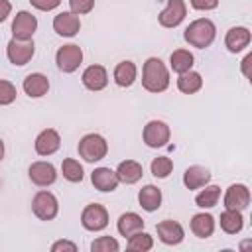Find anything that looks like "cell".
<instances>
[{"instance_id": "obj_14", "label": "cell", "mask_w": 252, "mask_h": 252, "mask_svg": "<svg viewBox=\"0 0 252 252\" xmlns=\"http://www.w3.org/2000/svg\"><path fill=\"white\" fill-rule=\"evenodd\" d=\"M33 146H35V152H37L39 156H51V154H55V152L59 150V146H61V136H59L57 130L45 128V130H41V132L37 134Z\"/></svg>"}, {"instance_id": "obj_11", "label": "cell", "mask_w": 252, "mask_h": 252, "mask_svg": "<svg viewBox=\"0 0 252 252\" xmlns=\"http://www.w3.org/2000/svg\"><path fill=\"white\" fill-rule=\"evenodd\" d=\"M185 14H187V6L183 0H167V6L159 12L158 22L163 28H177L185 20Z\"/></svg>"}, {"instance_id": "obj_10", "label": "cell", "mask_w": 252, "mask_h": 252, "mask_svg": "<svg viewBox=\"0 0 252 252\" xmlns=\"http://www.w3.org/2000/svg\"><path fill=\"white\" fill-rule=\"evenodd\" d=\"M28 175L32 183H35L37 187H49L57 179V169L49 161H33L28 169Z\"/></svg>"}, {"instance_id": "obj_38", "label": "cell", "mask_w": 252, "mask_h": 252, "mask_svg": "<svg viewBox=\"0 0 252 252\" xmlns=\"http://www.w3.org/2000/svg\"><path fill=\"white\" fill-rule=\"evenodd\" d=\"M195 10H213L219 6V0H189Z\"/></svg>"}, {"instance_id": "obj_27", "label": "cell", "mask_w": 252, "mask_h": 252, "mask_svg": "<svg viewBox=\"0 0 252 252\" xmlns=\"http://www.w3.org/2000/svg\"><path fill=\"white\" fill-rule=\"evenodd\" d=\"M203 87V77L197 73V71H185V73H181L179 75V79H177V89L181 91V93H185V94H193V93H197L199 89Z\"/></svg>"}, {"instance_id": "obj_13", "label": "cell", "mask_w": 252, "mask_h": 252, "mask_svg": "<svg viewBox=\"0 0 252 252\" xmlns=\"http://www.w3.org/2000/svg\"><path fill=\"white\" fill-rule=\"evenodd\" d=\"M156 230H158V238H159L163 244H167V246H175V244L183 242V238H185L183 226H181L177 220H171V219L158 222V224H156Z\"/></svg>"}, {"instance_id": "obj_31", "label": "cell", "mask_w": 252, "mask_h": 252, "mask_svg": "<svg viewBox=\"0 0 252 252\" xmlns=\"http://www.w3.org/2000/svg\"><path fill=\"white\" fill-rule=\"evenodd\" d=\"M61 173H63V177H65L67 181H71V183H81V181H83V165H81L77 159H73V158L63 159V163H61Z\"/></svg>"}, {"instance_id": "obj_37", "label": "cell", "mask_w": 252, "mask_h": 252, "mask_svg": "<svg viewBox=\"0 0 252 252\" xmlns=\"http://www.w3.org/2000/svg\"><path fill=\"white\" fill-rule=\"evenodd\" d=\"M61 250H67V252H75L77 250V244L71 242V240H57L51 244V252H61Z\"/></svg>"}, {"instance_id": "obj_4", "label": "cell", "mask_w": 252, "mask_h": 252, "mask_svg": "<svg viewBox=\"0 0 252 252\" xmlns=\"http://www.w3.org/2000/svg\"><path fill=\"white\" fill-rule=\"evenodd\" d=\"M32 211L39 220H53L59 213V201L51 191H37L32 199Z\"/></svg>"}, {"instance_id": "obj_21", "label": "cell", "mask_w": 252, "mask_h": 252, "mask_svg": "<svg viewBox=\"0 0 252 252\" xmlns=\"http://www.w3.org/2000/svg\"><path fill=\"white\" fill-rule=\"evenodd\" d=\"M116 175H118V181H120V183L132 185V183H136V181L142 179L144 169H142V163H138V161H134V159H124V161L118 163Z\"/></svg>"}, {"instance_id": "obj_23", "label": "cell", "mask_w": 252, "mask_h": 252, "mask_svg": "<svg viewBox=\"0 0 252 252\" xmlns=\"http://www.w3.org/2000/svg\"><path fill=\"white\" fill-rule=\"evenodd\" d=\"M191 232L199 238H209L215 232V217L209 213H197L191 219Z\"/></svg>"}, {"instance_id": "obj_28", "label": "cell", "mask_w": 252, "mask_h": 252, "mask_svg": "<svg viewBox=\"0 0 252 252\" xmlns=\"http://www.w3.org/2000/svg\"><path fill=\"white\" fill-rule=\"evenodd\" d=\"M193 61H195V57H193V53L187 51V49H175V51L169 55V65H171V69H173L177 75L189 71V69L193 67Z\"/></svg>"}, {"instance_id": "obj_36", "label": "cell", "mask_w": 252, "mask_h": 252, "mask_svg": "<svg viewBox=\"0 0 252 252\" xmlns=\"http://www.w3.org/2000/svg\"><path fill=\"white\" fill-rule=\"evenodd\" d=\"M30 2H32L33 8H37V10H41V12L55 10V8L61 4V0H30Z\"/></svg>"}, {"instance_id": "obj_25", "label": "cell", "mask_w": 252, "mask_h": 252, "mask_svg": "<svg viewBox=\"0 0 252 252\" xmlns=\"http://www.w3.org/2000/svg\"><path fill=\"white\" fill-rule=\"evenodd\" d=\"M114 83L118 87H130L134 81H136V75H138V69L132 61H120L116 67H114Z\"/></svg>"}, {"instance_id": "obj_16", "label": "cell", "mask_w": 252, "mask_h": 252, "mask_svg": "<svg viewBox=\"0 0 252 252\" xmlns=\"http://www.w3.org/2000/svg\"><path fill=\"white\" fill-rule=\"evenodd\" d=\"M81 81L89 91H102L108 85V73L102 65H89L83 71Z\"/></svg>"}, {"instance_id": "obj_12", "label": "cell", "mask_w": 252, "mask_h": 252, "mask_svg": "<svg viewBox=\"0 0 252 252\" xmlns=\"http://www.w3.org/2000/svg\"><path fill=\"white\" fill-rule=\"evenodd\" d=\"M250 205V189L244 183H232L224 193V209L244 211Z\"/></svg>"}, {"instance_id": "obj_41", "label": "cell", "mask_w": 252, "mask_h": 252, "mask_svg": "<svg viewBox=\"0 0 252 252\" xmlns=\"http://www.w3.org/2000/svg\"><path fill=\"white\" fill-rule=\"evenodd\" d=\"M4 159V142H2V138H0V161Z\"/></svg>"}, {"instance_id": "obj_17", "label": "cell", "mask_w": 252, "mask_h": 252, "mask_svg": "<svg viewBox=\"0 0 252 252\" xmlns=\"http://www.w3.org/2000/svg\"><path fill=\"white\" fill-rule=\"evenodd\" d=\"M91 181L94 185V189L102 191V193H110L118 187V175L116 171H112L110 167H96L93 173H91Z\"/></svg>"}, {"instance_id": "obj_19", "label": "cell", "mask_w": 252, "mask_h": 252, "mask_svg": "<svg viewBox=\"0 0 252 252\" xmlns=\"http://www.w3.org/2000/svg\"><path fill=\"white\" fill-rule=\"evenodd\" d=\"M22 87H24V93H26L28 96L39 98V96L47 94V91H49V79H47L43 73H30V75L24 79Z\"/></svg>"}, {"instance_id": "obj_3", "label": "cell", "mask_w": 252, "mask_h": 252, "mask_svg": "<svg viewBox=\"0 0 252 252\" xmlns=\"http://www.w3.org/2000/svg\"><path fill=\"white\" fill-rule=\"evenodd\" d=\"M77 152L79 156L89 161V163H94V161H100L102 158H106L108 154V144L106 140L100 136V134H85L81 140H79V146H77Z\"/></svg>"}, {"instance_id": "obj_2", "label": "cell", "mask_w": 252, "mask_h": 252, "mask_svg": "<svg viewBox=\"0 0 252 252\" xmlns=\"http://www.w3.org/2000/svg\"><path fill=\"white\" fill-rule=\"evenodd\" d=\"M215 35H217V28L215 24L209 20V18H199V20H193L187 28H185V41L197 49H205L209 47L213 41H215Z\"/></svg>"}, {"instance_id": "obj_24", "label": "cell", "mask_w": 252, "mask_h": 252, "mask_svg": "<svg viewBox=\"0 0 252 252\" xmlns=\"http://www.w3.org/2000/svg\"><path fill=\"white\" fill-rule=\"evenodd\" d=\"M116 228H118V232L122 234V236H132L134 232H138V230H144V219L138 215V213H124V215H120V219H118V224H116Z\"/></svg>"}, {"instance_id": "obj_5", "label": "cell", "mask_w": 252, "mask_h": 252, "mask_svg": "<svg viewBox=\"0 0 252 252\" xmlns=\"http://www.w3.org/2000/svg\"><path fill=\"white\" fill-rule=\"evenodd\" d=\"M169 136H171V130L163 120H150L142 132L144 144L148 148H163L169 142Z\"/></svg>"}, {"instance_id": "obj_39", "label": "cell", "mask_w": 252, "mask_h": 252, "mask_svg": "<svg viewBox=\"0 0 252 252\" xmlns=\"http://www.w3.org/2000/svg\"><path fill=\"white\" fill-rule=\"evenodd\" d=\"M12 12V4L8 0H0V22H4Z\"/></svg>"}, {"instance_id": "obj_1", "label": "cell", "mask_w": 252, "mask_h": 252, "mask_svg": "<svg viewBox=\"0 0 252 252\" xmlns=\"http://www.w3.org/2000/svg\"><path fill=\"white\" fill-rule=\"evenodd\" d=\"M142 85L148 93H163L169 87V71L159 57H150L144 63Z\"/></svg>"}, {"instance_id": "obj_32", "label": "cell", "mask_w": 252, "mask_h": 252, "mask_svg": "<svg viewBox=\"0 0 252 252\" xmlns=\"http://www.w3.org/2000/svg\"><path fill=\"white\" fill-rule=\"evenodd\" d=\"M150 169H152V175H154V177L165 179V177L171 173V169H173V161H171L167 156H159V158H154V159H152Z\"/></svg>"}, {"instance_id": "obj_30", "label": "cell", "mask_w": 252, "mask_h": 252, "mask_svg": "<svg viewBox=\"0 0 252 252\" xmlns=\"http://www.w3.org/2000/svg\"><path fill=\"white\" fill-rule=\"evenodd\" d=\"M128 250H132V252H148V250H152L154 248V238L148 234V232H144V230H138V232H134L132 236H128Z\"/></svg>"}, {"instance_id": "obj_29", "label": "cell", "mask_w": 252, "mask_h": 252, "mask_svg": "<svg viewBox=\"0 0 252 252\" xmlns=\"http://www.w3.org/2000/svg\"><path fill=\"white\" fill-rule=\"evenodd\" d=\"M219 197H220V187L219 185H205V189H201L197 193L195 203L201 209H211L219 203Z\"/></svg>"}, {"instance_id": "obj_35", "label": "cell", "mask_w": 252, "mask_h": 252, "mask_svg": "<svg viewBox=\"0 0 252 252\" xmlns=\"http://www.w3.org/2000/svg\"><path fill=\"white\" fill-rule=\"evenodd\" d=\"M69 6H71L73 14L83 16V14H89L94 8V0H69Z\"/></svg>"}, {"instance_id": "obj_6", "label": "cell", "mask_w": 252, "mask_h": 252, "mask_svg": "<svg viewBox=\"0 0 252 252\" xmlns=\"http://www.w3.org/2000/svg\"><path fill=\"white\" fill-rule=\"evenodd\" d=\"M81 224L91 232H98L108 224V211L98 203H91L81 213Z\"/></svg>"}, {"instance_id": "obj_40", "label": "cell", "mask_w": 252, "mask_h": 252, "mask_svg": "<svg viewBox=\"0 0 252 252\" xmlns=\"http://www.w3.org/2000/svg\"><path fill=\"white\" fill-rule=\"evenodd\" d=\"M250 61H252V55L248 53V55L244 57V61H242V73H244L246 77H250V71H248V65H250Z\"/></svg>"}, {"instance_id": "obj_18", "label": "cell", "mask_w": 252, "mask_h": 252, "mask_svg": "<svg viewBox=\"0 0 252 252\" xmlns=\"http://www.w3.org/2000/svg\"><path fill=\"white\" fill-rule=\"evenodd\" d=\"M248 43H250V30L248 28L236 26V28H230L224 35V45L230 53L242 51L244 47H248Z\"/></svg>"}, {"instance_id": "obj_22", "label": "cell", "mask_w": 252, "mask_h": 252, "mask_svg": "<svg viewBox=\"0 0 252 252\" xmlns=\"http://www.w3.org/2000/svg\"><path fill=\"white\" fill-rule=\"evenodd\" d=\"M138 203L148 213L158 211L159 205H161V189L156 187V185H144L138 193Z\"/></svg>"}, {"instance_id": "obj_9", "label": "cell", "mask_w": 252, "mask_h": 252, "mask_svg": "<svg viewBox=\"0 0 252 252\" xmlns=\"http://www.w3.org/2000/svg\"><path fill=\"white\" fill-rule=\"evenodd\" d=\"M37 30V18L32 12H18L12 20V35L14 39H32Z\"/></svg>"}, {"instance_id": "obj_15", "label": "cell", "mask_w": 252, "mask_h": 252, "mask_svg": "<svg viewBox=\"0 0 252 252\" xmlns=\"http://www.w3.org/2000/svg\"><path fill=\"white\" fill-rule=\"evenodd\" d=\"M53 30L63 37H73L81 30V20L73 12H61L53 18Z\"/></svg>"}, {"instance_id": "obj_34", "label": "cell", "mask_w": 252, "mask_h": 252, "mask_svg": "<svg viewBox=\"0 0 252 252\" xmlns=\"http://www.w3.org/2000/svg\"><path fill=\"white\" fill-rule=\"evenodd\" d=\"M16 87L6 81V79H0V106H6V104H12L16 100Z\"/></svg>"}, {"instance_id": "obj_20", "label": "cell", "mask_w": 252, "mask_h": 252, "mask_svg": "<svg viewBox=\"0 0 252 252\" xmlns=\"http://www.w3.org/2000/svg\"><path fill=\"white\" fill-rule=\"evenodd\" d=\"M211 181V171L203 165H189L183 173V185L193 191V189H201Z\"/></svg>"}, {"instance_id": "obj_26", "label": "cell", "mask_w": 252, "mask_h": 252, "mask_svg": "<svg viewBox=\"0 0 252 252\" xmlns=\"http://www.w3.org/2000/svg\"><path fill=\"white\" fill-rule=\"evenodd\" d=\"M244 226V219H242V211H232V209H224V213L220 215V228L226 234H238Z\"/></svg>"}, {"instance_id": "obj_33", "label": "cell", "mask_w": 252, "mask_h": 252, "mask_svg": "<svg viewBox=\"0 0 252 252\" xmlns=\"http://www.w3.org/2000/svg\"><path fill=\"white\" fill-rule=\"evenodd\" d=\"M91 250L93 252H118L120 244L112 236H98L96 240L91 242Z\"/></svg>"}, {"instance_id": "obj_8", "label": "cell", "mask_w": 252, "mask_h": 252, "mask_svg": "<svg viewBox=\"0 0 252 252\" xmlns=\"http://www.w3.org/2000/svg\"><path fill=\"white\" fill-rule=\"evenodd\" d=\"M33 53H35V45L32 39H14L12 37L6 47V55H8L10 63L18 65V67L26 65L33 57Z\"/></svg>"}, {"instance_id": "obj_7", "label": "cell", "mask_w": 252, "mask_h": 252, "mask_svg": "<svg viewBox=\"0 0 252 252\" xmlns=\"http://www.w3.org/2000/svg\"><path fill=\"white\" fill-rule=\"evenodd\" d=\"M81 61H83V49L75 43H67V45L59 47L57 53H55V63L63 73L77 71Z\"/></svg>"}]
</instances>
